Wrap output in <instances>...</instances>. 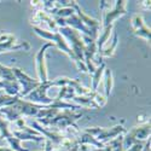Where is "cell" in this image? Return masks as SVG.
<instances>
[{
  "instance_id": "obj_3",
  "label": "cell",
  "mask_w": 151,
  "mask_h": 151,
  "mask_svg": "<svg viewBox=\"0 0 151 151\" xmlns=\"http://www.w3.org/2000/svg\"><path fill=\"white\" fill-rule=\"evenodd\" d=\"M33 30L35 32V34H37L39 36H41L42 39L50 40V42L55 44V46H57V47L60 50V51H63L64 53H67V55L69 56V58H70L71 60H74V63L76 64V67H78V69H79L80 71H83V73L88 71V70H87V68H86V65H85V63L81 62L76 56L74 55V52L71 51V48L69 47L67 40L59 34V32L52 33V32L46 30V29H42V28H39V27H33Z\"/></svg>"
},
{
  "instance_id": "obj_24",
  "label": "cell",
  "mask_w": 151,
  "mask_h": 151,
  "mask_svg": "<svg viewBox=\"0 0 151 151\" xmlns=\"http://www.w3.org/2000/svg\"><path fill=\"white\" fill-rule=\"evenodd\" d=\"M5 140L9 143L10 149H12L14 151H29V150H27V149H23L22 145H21V140H18L17 138H15L12 134H11L9 138H6Z\"/></svg>"
},
{
  "instance_id": "obj_18",
  "label": "cell",
  "mask_w": 151,
  "mask_h": 151,
  "mask_svg": "<svg viewBox=\"0 0 151 151\" xmlns=\"http://www.w3.org/2000/svg\"><path fill=\"white\" fill-rule=\"evenodd\" d=\"M105 68H106V67H105V63L103 62L102 64H99V65L96 68L94 73L92 74V91H93V92L98 91V87H99V85H100V81H102V78H103V74H104Z\"/></svg>"
},
{
  "instance_id": "obj_20",
  "label": "cell",
  "mask_w": 151,
  "mask_h": 151,
  "mask_svg": "<svg viewBox=\"0 0 151 151\" xmlns=\"http://www.w3.org/2000/svg\"><path fill=\"white\" fill-rule=\"evenodd\" d=\"M103 75H104V78H103L104 80H103V82H104L105 97L109 98V97H110V93H111V90H112V85H114V81H112V73H111L110 69L105 68Z\"/></svg>"
},
{
  "instance_id": "obj_22",
  "label": "cell",
  "mask_w": 151,
  "mask_h": 151,
  "mask_svg": "<svg viewBox=\"0 0 151 151\" xmlns=\"http://www.w3.org/2000/svg\"><path fill=\"white\" fill-rule=\"evenodd\" d=\"M11 135V127L10 122L0 117V139H6Z\"/></svg>"
},
{
  "instance_id": "obj_25",
  "label": "cell",
  "mask_w": 151,
  "mask_h": 151,
  "mask_svg": "<svg viewBox=\"0 0 151 151\" xmlns=\"http://www.w3.org/2000/svg\"><path fill=\"white\" fill-rule=\"evenodd\" d=\"M0 151H14L10 147H5V146H0Z\"/></svg>"
},
{
  "instance_id": "obj_13",
  "label": "cell",
  "mask_w": 151,
  "mask_h": 151,
  "mask_svg": "<svg viewBox=\"0 0 151 151\" xmlns=\"http://www.w3.org/2000/svg\"><path fill=\"white\" fill-rule=\"evenodd\" d=\"M74 10H75V14L78 15V17L82 21V23L85 24V26H86L87 28H90V29L92 30V33L94 34V36L98 39V36H99V30H100V27H102V24H100V22H99V21H97V19H94V18H92V17H90V16L85 15L83 12L81 11L80 6L78 5V3L75 4Z\"/></svg>"
},
{
  "instance_id": "obj_9",
  "label": "cell",
  "mask_w": 151,
  "mask_h": 151,
  "mask_svg": "<svg viewBox=\"0 0 151 151\" xmlns=\"http://www.w3.org/2000/svg\"><path fill=\"white\" fill-rule=\"evenodd\" d=\"M30 48L29 42L27 41H17L16 36L10 33H4L0 35V52H9V51H19L24 50L28 51Z\"/></svg>"
},
{
  "instance_id": "obj_5",
  "label": "cell",
  "mask_w": 151,
  "mask_h": 151,
  "mask_svg": "<svg viewBox=\"0 0 151 151\" xmlns=\"http://www.w3.org/2000/svg\"><path fill=\"white\" fill-rule=\"evenodd\" d=\"M123 122L114 126V127L110 128H103V127H93V128H86L83 132H86L87 134L92 135L96 140H98L99 143L106 144L108 142L115 139L116 137L122 135L123 133H126V128L123 127Z\"/></svg>"
},
{
  "instance_id": "obj_4",
  "label": "cell",
  "mask_w": 151,
  "mask_h": 151,
  "mask_svg": "<svg viewBox=\"0 0 151 151\" xmlns=\"http://www.w3.org/2000/svg\"><path fill=\"white\" fill-rule=\"evenodd\" d=\"M59 34L67 40L69 47L71 48V51L74 55L76 56L81 62H83V50H85V42L82 40V34L79 33L78 30H75L70 27H63L58 28Z\"/></svg>"
},
{
  "instance_id": "obj_1",
  "label": "cell",
  "mask_w": 151,
  "mask_h": 151,
  "mask_svg": "<svg viewBox=\"0 0 151 151\" xmlns=\"http://www.w3.org/2000/svg\"><path fill=\"white\" fill-rule=\"evenodd\" d=\"M83 116V111H78V110H70V109H64L60 110L56 116H53L52 119L48 120H39V124L44 126L46 128L53 129V131H58V132H63L64 129L69 128V127H74V128H79L76 121Z\"/></svg>"
},
{
  "instance_id": "obj_7",
  "label": "cell",
  "mask_w": 151,
  "mask_h": 151,
  "mask_svg": "<svg viewBox=\"0 0 151 151\" xmlns=\"http://www.w3.org/2000/svg\"><path fill=\"white\" fill-rule=\"evenodd\" d=\"M50 87H52L51 80H48L46 82H40V85L37 86L35 90H33L27 97H24L23 99L27 100V102L33 103V104L41 105V106L51 105L52 102H53V99L47 96V91H48Z\"/></svg>"
},
{
  "instance_id": "obj_14",
  "label": "cell",
  "mask_w": 151,
  "mask_h": 151,
  "mask_svg": "<svg viewBox=\"0 0 151 151\" xmlns=\"http://www.w3.org/2000/svg\"><path fill=\"white\" fill-rule=\"evenodd\" d=\"M32 23H34V27H36L39 23H41V24H45V26H47V28L50 29V32H51V30H52V33L58 32V27H57V24H56L55 18L51 15H48L47 12L42 11V10L36 11L34 18L32 19Z\"/></svg>"
},
{
  "instance_id": "obj_15",
  "label": "cell",
  "mask_w": 151,
  "mask_h": 151,
  "mask_svg": "<svg viewBox=\"0 0 151 151\" xmlns=\"http://www.w3.org/2000/svg\"><path fill=\"white\" fill-rule=\"evenodd\" d=\"M112 35L110 36V39L106 41V44L103 46V48L100 50L99 52H97V55L100 58H104V57H112L114 56V52L117 47L119 44V34L115 29H112Z\"/></svg>"
},
{
  "instance_id": "obj_23",
  "label": "cell",
  "mask_w": 151,
  "mask_h": 151,
  "mask_svg": "<svg viewBox=\"0 0 151 151\" xmlns=\"http://www.w3.org/2000/svg\"><path fill=\"white\" fill-rule=\"evenodd\" d=\"M19 99L18 96H7V94H0V109L4 108V106H9V105H12L15 104L17 100Z\"/></svg>"
},
{
  "instance_id": "obj_17",
  "label": "cell",
  "mask_w": 151,
  "mask_h": 151,
  "mask_svg": "<svg viewBox=\"0 0 151 151\" xmlns=\"http://www.w3.org/2000/svg\"><path fill=\"white\" fill-rule=\"evenodd\" d=\"M11 134L14 135L15 138H17L18 140H33V142H36V143H40V142H44L45 138L42 135L40 137H36V135H33L28 132H23V131H17V129H11Z\"/></svg>"
},
{
  "instance_id": "obj_19",
  "label": "cell",
  "mask_w": 151,
  "mask_h": 151,
  "mask_svg": "<svg viewBox=\"0 0 151 151\" xmlns=\"http://www.w3.org/2000/svg\"><path fill=\"white\" fill-rule=\"evenodd\" d=\"M112 29H114V24H111V26H109V27H105L103 29V32L100 33V35L98 36V39L96 41V44H97V52H99L100 50L103 48V46L106 44V41L110 39Z\"/></svg>"
},
{
  "instance_id": "obj_26",
  "label": "cell",
  "mask_w": 151,
  "mask_h": 151,
  "mask_svg": "<svg viewBox=\"0 0 151 151\" xmlns=\"http://www.w3.org/2000/svg\"><path fill=\"white\" fill-rule=\"evenodd\" d=\"M143 5H144L146 9H150V1H143Z\"/></svg>"
},
{
  "instance_id": "obj_8",
  "label": "cell",
  "mask_w": 151,
  "mask_h": 151,
  "mask_svg": "<svg viewBox=\"0 0 151 151\" xmlns=\"http://www.w3.org/2000/svg\"><path fill=\"white\" fill-rule=\"evenodd\" d=\"M12 73L16 76L19 86H21V92H19V98L27 97L33 90H35L37 86L40 85V81L30 78L29 75H27L22 69L19 68H12Z\"/></svg>"
},
{
  "instance_id": "obj_10",
  "label": "cell",
  "mask_w": 151,
  "mask_h": 151,
  "mask_svg": "<svg viewBox=\"0 0 151 151\" xmlns=\"http://www.w3.org/2000/svg\"><path fill=\"white\" fill-rule=\"evenodd\" d=\"M126 4L127 1L124 0H117L114 9L112 10H103V27H109L111 24H114V21L117 19L119 17L127 14L126 11Z\"/></svg>"
},
{
  "instance_id": "obj_11",
  "label": "cell",
  "mask_w": 151,
  "mask_h": 151,
  "mask_svg": "<svg viewBox=\"0 0 151 151\" xmlns=\"http://www.w3.org/2000/svg\"><path fill=\"white\" fill-rule=\"evenodd\" d=\"M55 44L52 42H46L36 53L35 57V63H36V71H37V76H39L40 82H46L48 81L47 76V68H46V60H45V55H46V50L50 47H53Z\"/></svg>"
},
{
  "instance_id": "obj_12",
  "label": "cell",
  "mask_w": 151,
  "mask_h": 151,
  "mask_svg": "<svg viewBox=\"0 0 151 151\" xmlns=\"http://www.w3.org/2000/svg\"><path fill=\"white\" fill-rule=\"evenodd\" d=\"M131 26L133 28V34L135 36L144 37V39H146L147 41H150V39H151V30L145 24L143 17L140 15H135V16L132 17Z\"/></svg>"
},
{
  "instance_id": "obj_21",
  "label": "cell",
  "mask_w": 151,
  "mask_h": 151,
  "mask_svg": "<svg viewBox=\"0 0 151 151\" xmlns=\"http://www.w3.org/2000/svg\"><path fill=\"white\" fill-rule=\"evenodd\" d=\"M0 80L4 81H17L16 76L12 73V68L5 67L3 64H0Z\"/></svg>"
},
{
  "instance_id": "obj_16",
  "label": "cell",
  "mask_w": 151,
  "mask_h": 151,
  "mask_svg": "<svg viewBox=\"0 0 151 151\" xmlns=\"http://www.w3.org/2000/svg\"><path fill=\"white\" fill-rule=\"evenodd\" d=\"M122 142H123V135H119L115 139L104 144L102 149H92V151H124Z\"/></svg>"
},
{
  "instance_id": "obj_2",
  "label": "cell",
  "mask_w": 151,
  "mask_h": 151,
  "mask_svg": "<svg viewBox=\"0 0 151 151\" xmlns=\"http://www.w3.org/2000/svg\"><path fill=\"white\" fill-rule=\"evenodd\" d=\"M42 108L44 106L41 105L33 104L30 102H27V100L19 98L15 104L4 106L0 109V117H3L7 122L12 123L16 120L21 119L22 116H34L35 117L36 114L39 112V110Z\"/></svg>"
},
{
  "instance_id": "obj_6",
  "label": "cell",
  "mask_w": 151,
  "mask_h": 151,
  "mask_svg": "<svg viewBox=\"0 0 151 151\" xmlns=\"http://www.w3.org/2000/svg\"><path fill=\"white\" fill-rule=\"evenodd\" d=\"M149 137H150V121H146L145 123H142L139 126H135L129 132H126V135L123 137V142H122L123 150L126 151L138 142H146Z\"/></svg>"
}]
</instances>
